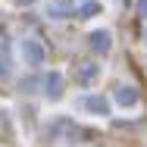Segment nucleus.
<instances>
[{"label": "nucleus", "instance_id": "obj_1", "mask_svg": "<svg viewBox=\"0 0 147 147\" xmlns=\"http://www.w3.org/2000/svg\"><path fill=\"white\" fill-rule=\"evenodd\" d=\"M25 57H31L34 63H38V59H41V50H38L34 44H25Z\"/></svg>", "mask_w": 147, "mask_h": 147}]
</instances>
